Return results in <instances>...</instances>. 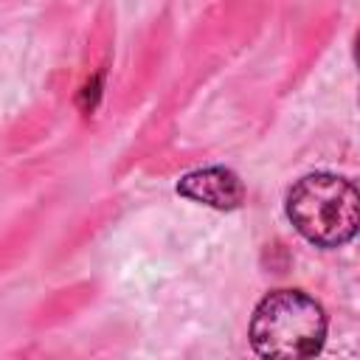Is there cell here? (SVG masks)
I'll return each mask as SVG.
<instances>
[{
    "label": "cell",
    "instance_id": "obj_3",
    "mask_svg": "<svg viewBox=\"0 0 360 360\" xmlns=\"http://www.w3.org/2000/svg\"><path fill=\"white\" fill-rule=\"evenodd\" d=\"M177 191L183 197L202 202V205H211V208H236L245 200L242 180L231 169H222V166L188 172L177 183Z\"/></svg>",
    "mask_w": 360,
    "mask_h": 360
},
{
    "label": "cell",
    "instance_id": "obj_2",
    "mask_svg": "<svg viewBox=\"0 0 360 360\" xmlns=\"http://www.w3.org/2000/svg\"><path fill=\"white\" fill-rule=\"evenodd\" d=\"M323 307L301 290L264 295L250 318V343L262 357H309L323 346Z\"/></svg>",
    "mask_w": 360,
    "mask_h": 360
},
{
    "label": "cell",
    "instance_id": "obj_1",
    "mask_svg": "<svg viewBox=\"0 0 360 360\" xmlns=\"http://www.w3.org/2000/svg\"><path fill=\"white\" fill-rule=\"evenodd\" d=\"M287 217L318 248H340L357 233L360 200L352 180L318 172L301 177L287 194Z\"/></svg>",
    "mask_w": 360,
    "mask_h": 360
}]
</instances>
